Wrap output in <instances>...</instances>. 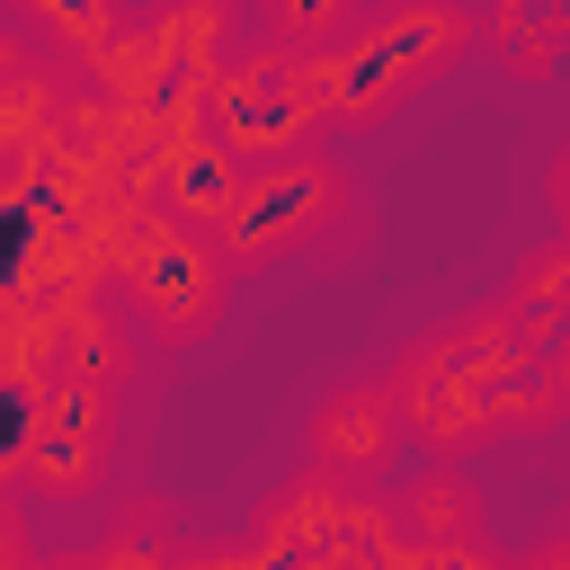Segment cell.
Segmentation results:
<instances>
[{"mask_svg": "<svg viewBox=\"0 0 570 570\" xmlns=\"http://www.w3.org/2000/svg\"><path fill=\"white\" fill-rule=\"evenodd\" d=\"M107 125H116V107L80 116V134H107ZM62 151H71V142H62ZM80 160H89V169H116V142H80Z\"/></svg>", "mask_w": 570, "mask_h": 570, "instance_id": "13", "label": "cell"}, {"mask_svg": "<svg viewBox=\"0 0 570 570\" xmlns=\"http://www.w3.org/2000/svg\"><path fill=\"white\" fill-rule=\"evenodd\" d=\"M472 45H481L472 0H374L338 45L303 53V80L321 98V125H374L410 89L445 80Z\"/></svg>", "mask_w": 570, "mask_h": 570, "instance_id": "1", "label": "cell"}, {"mask_svg": "<svg viewBox=\"0 0 570 570\" xmlns=\"http://www.w3.org/2000/svg\"><path fill=\"white\" fill-rule=\"evenodd\" d=\"M116 463V392H89V383H45L36 419H27V445H18V472L36 499H89Z\"/></svg>", "mask_w": 570, "mask_h": 570, "instance_id": "5", "label": "cell"}, {"mask_svg": "<svg viewBox=\"0 0 570 570\" xmlns=\"http://www.w3.org/2000/svg\"><path fill=\"white\" fill-rule=\"evenodd\" d=\"M151 18L169 27L178 62H187V71L205 80V71H214V45H223V36H232V18H240V0H160Z\"/></svg>", "mask_w": 570, "mask_h": 570, "instance_id": "11", "label": "cell"}, {"mask_svg": "<svg viewBox=\"0 0 570 570\" xmlns=\"http://www.w3.org/2000/svg\"><path fill=\"white\" fill-rule=\"evenodd\" d=\"M45 142H62V98H53V80L36 71V80H0V160H27V151H45Z\"/></svg>", "mask_w": 570, "mask_h": 570, "instance_id": "9", "label": "cell"}, {"mask_svg": "<svg viewBox=\"0 0 570 570\" xmlns=\"http://www.w3.org/2000/svg\"><path fill=\"white\" fill-rule=\"evenodd\" d=\"M258 18H267V45L321 53V45H338L356 27V0H258Z\"/></svg>", "mask_w": 570, "mask_h": 570, "instance_id": "10", "label": "cell"}, {"mask_svg": "<svg viewBox=\"0 0 570 570\" xmlns=\"http://www.w3.org/2000/svg\"><path fill=\"white\" fill-rule=\"evenodd\" d=\"M134 374V321L71 294L53 321H45V383H89V392H125Z\"/></svg>", "mask_w": 570, "mask_h": 570, "instance_id": "7", "label": "cell"}, {"mask_svg": "<svg viewBox=\"0 0 570 570\" xmlns=\"http://www.w3.org/2000/svg\"><path fill=\"white\" fill-rule=\"evenodd\" d=\"M223 303H232L223 249L196 223H178V214H142L125 258H116V312L142 338H160V347H196L223 321Z\"/></svg>", "mask_w": 570, "mask_h": 570, "instance_id": "3", "label": "cell"}, {"mask_svg": "<svg viewBox=\"0 0 570 570\" xmlns=\"http://www.w3.org/2000/svg\"><path fill=\"white\" fill-rule=\"evenodd\" d=\"M312 125H321V98L303 80V53L258 45V53L223 62V71H205V134L232 142L240 160L294 151V142H312Z\"/></svg>", "mask_w": 570, "mask_h": 570, "instance_id": "4", "label": "cell"}, {"mask_svg": "<svg viewBox=\"0 0 570 570\" xmlns=\"http://www.w3.org/2000/svg\"><path fill=\"white\" fill-rule=\"evenodd\" d=\"M303 445H312V463H321V472H338V481L374 490V481L392 472V454L410 445V419H401V401H392V374L330 383V392L312 401V419H303Z\"/></svg>", "mask_w": 570, "mask_h": 570, "instance_id": "6", "label": "cell"}, {"mask_svg": "<svg viewBox=\"0 0 570 570\" xmlns=\"http://www.w3.org/2000/svg\"><path fill=\"white\" fill-rule=\"evenodd\" d=\"M347 196H356L347 169L330 151L294 142V151H267V160H240V178H232L223 214L205 223V240L223 249V267H267V258L312 249L321 232H338Z\"/></svg>", "mask_w": 570, "mask_h": 570, "instance_id": "2", "label": "cell"}, {"mask_svg": "<svg viewBox=\"0 0 570 570\" xmlns=\"http://www.w3.org/2000/svg\"><path fill=\"white\" fill-rule=\"evenodd\" d=\"M392 517H401V534H410V543H436V552L481 543V490H472L454 463H428V472L392 499Z\"/></svg>", "mask_w": 570, "mask_h": 570, "instance_id": "8", "label": "cell"}, {"mask_svg": "<svg viewBox=\"0 0 570 570\" xmlns=\"http://www.w3.org/2000/svg\"><path fill=\"white\" fill-rule=\"evenodd\" d=\"M36 71H45V45L18 18H0V80H36Z\"/></svg>", "mask_w": 570, "mask_h": 570, "instance_id": "12", "label": "cell"}]
</instances>
